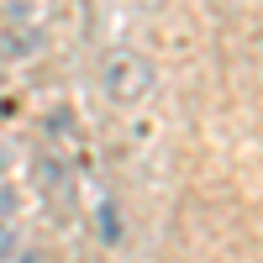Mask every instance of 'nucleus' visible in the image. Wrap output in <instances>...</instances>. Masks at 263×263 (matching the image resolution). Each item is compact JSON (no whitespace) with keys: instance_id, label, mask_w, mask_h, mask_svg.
<instances>
[{"instance_id":"f257e3e1","label":"nucleus","mask_w":263,"mask_h":263,"mask_svg":"<svg viewBox=\"0 0 263 263\" xmlns=\"http://www.w3.org/2000/svg\"><path fill=\"white\" fill-rule=\"evenodd\" d=\"M153 90V69L137 53H111L105 58V95L111 100H142Z\"/></svg>"}]
</instances>
